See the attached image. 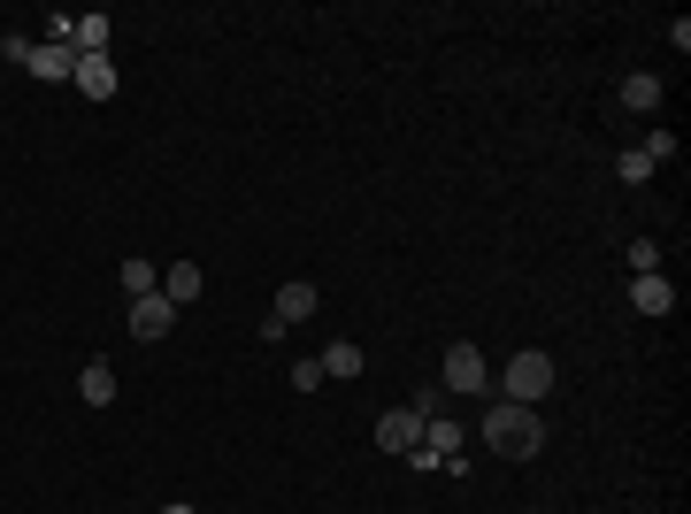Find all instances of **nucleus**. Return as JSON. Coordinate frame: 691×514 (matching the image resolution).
Returning a JSON list of instances; mask_svg holds the SVG:
<instances>
[{
	"mask_svg": "<svg viewBox=\"0 0 691 514\" xmlns=\"http://www.w3.org/2000/svg\"><path fill=\"white\" fill-rule=\"evenodd\" d=\"M147 292H162V269L155 261H124V300H147Z\"/></svg>",
	"mask_w": 691,
	"mask_h": 514,
	"instance_id": "nucleus-14",
	"label": "nucleus"
},
{
	"mask_svg": "<svg viewBox=\"0 0 691 514\" xmlns=\"http://www.w3.org/2000/svg\"><path fill=\"white\" fill-rule=\"evenodd\" d=\"M85 100H116V54H77V77H70Z\"/></svg>",
	"mask_w": 691,
	"mask_h": 514,
	"instance_id": "nucleus-5",
	"label": "nucleus"
},
{
	"mask_svg": "<svg viewBox=\"0 0 691 514\" xmlns=\"http://www.w3.org/2000/svg\"><path fill=\"white\" fill-rule=\"evenodd\" d=\"M500 392H508L515 407H538V399L553 392V353H538V345H522L515 361L500 368Z\"/></svg>",
	"mask_w": 691,
	"mask_h": 514,
	"instance_id": "nucleus-2",
	"label": "nucleus"
},
{
	"mask_svg": "<svg viewBox=\"0 0 691 514\" xmlns=\"http://www.w3.org/2000/svg\"><path fill=\"white\" fill-rule=\"evenodd\" d=\"M485 446H492L500 461H530V453L545 446V415H538V407H515V399H492V407H485Z\"/></svg>",
	"mask_w": 691,
	"mask_h": 514,
	"instance_id": "nucleus-1",
	"label": "nucleus"
},
{
	"mask_svg": "<svg viewBox=\"0 0 691 514\" xmlns=\"http://www.w3.org/2000/svg\"><path fill=\"white\" fill-rule=\"evenodd\" d=\"M170 323H177V308L162 300V292L131 300V339H139V345H162V339H170Z\"/></svg>",
	"mask_w": 691,
	"mask_h": 514,
	"instance_id": "nucleus-3",
	"label": "nucleus"
},
{
	"mask_svg": "<svg viewBox=\"0 0 691 514\" xmlns=\"http://www.w3.org/2000/svg\"><path fill=\"white\" fill-rule=\"evenodd\" d=\"M331 376H323V361H293V392H323Z\"/></svg>",
	"mask_w": 691,
	"mask_h": 514,
	"instance_id": "nucleus-17",
	"label": "nucleus"
},
{
	"mask_svg": "<svg viewBox=\"0 0 691 514\" xmlns=\"http://www.w3.org/2000/svg\"><path fill=\"white\" fill-rule=\"evenodd\" d=\"M323 376H361V345H353V339L323 345Z\"/></svg>",
	"mask_w": 691,
	"mask_h": 514,
	"instance_id": "nucleus-15",
	"label": "nucleus"
},
{
	"mask_svg": "<svg viewBox=\"0 0 691 514\" xmlns=\"http://www.w3.org/2000/svg\"><path fill=\"white\" fill-rule=\"evenodd\" d=\"M23 69H31L39 85H70V77H77V54H70V46H46V39H39Z\"/></svg>",
	"mask_w": 691,
	"mask_h": 514,
	"instance_id": "nucleus-7",
	"label": "nucleus"
},
{
	"mask_svg": "<svg viewBox=\"0 0 691 514\" xmlns=\"http://www.w3.org/2000/svg\"><path fill=\"white\" fill-rule=\"evenodd\" d=\"M630 308L638 315H677V285L661 269H646V277H630Z\"/></svg>",
	"mask_w": 691,
	"mask_h": 514,
	"instance_id": "nucleus-6",
	"label": "nucleus"
},
{
	"mask_svg": "<svg viewBox=\"0 0 691 514\" xmlns=\"http://www.w3.org/2000/svg\"><path fill=\"white\" fill-rule=\"evenodd\" d=\"M623 261H630V277H646V269H661V246H653V238H630Z\"/></svg>",
	"mask_w": 691,
	"mask_h": 514,
	"instance_id": "nucleus-16",
	"label": "nucleus"
},
{
	"mask_svg": "<svg viewBox=\"0 0 691 514\" xmlns=\"http://www.w3.org/2000/svg\"><path fill=\"white\" fill-rule=\"evenodd\" d=\"M162 514H192V507H184V500H177V507H162Z\"/></svg>",
	"mask_w": 691,
	"mask_h": 514,
	"instance_id": "nucleus-20",
	"label": "nucleus"
},
{
	"mask_svg": "<svg viewBox=\"0 0 691 514\" xmlns=\"http://www.w3.org/2000/svg\"><path fill=\"white\" fill-rule=\"evenodd\" d=\"M623 108H638V116H653V108H661V77H653V69H638V77H623Z\"/></svg>",
	"mask_w": 691,
	"mask_h": 514,
	"instance_id": "nucleus-13",
	"label": "nucleus"
},
{
	"mask_svg": "<svg viewBox=\"0 0 691 514\" xmlns=\"http://www.w3.org/2000/svg\"><path fill=\"white\" fill-rule=\"evenodd\" d=\"M200 285H208V277H200L192 261H170V269H162V300H170V308H192V300H200Z\"/></svg>",
	"mask_w": 691,
	"mask_h": 514,
	"instance_id": "nucleus-11",
	"label": "nucleus"
},
{
	"mask_svg": "<svg viewBox=\"0 0 691 514\" xmlns=\"http://www.w3.org/2000/svg\"><path fill=\"white\" fill-rule=\"evenodd\" d=\"M108 39H116V31H108L100 8H85V15L70 23V54H108Z\"/></svg>",
	"mask_w": 691,
	"mask_h": 514,
	"instance_id": "nucleus-10",
	"label": "nucleus"
},
{
	"mask_svg": "<svg viewBox=\"0 0 691 514\" xmlns=\"http://www.w3.org/2000/svg\"><path fill=\"white\" fill-rule=\"evenodd\" d=\"M77 399H85V407H108V399H116V368H108V361H85V368H77Z\"/></svg>",
	"mask_w": 691,
	"mask_h": 514,
	"instance_id": "nucleus-12",
	"label": "nucleus"
},
{
	"mask_svg": "<svg viewBox=\"0 0 691 514\" xmlns=\"http://www.w3.org/2000/svg\"><path fill=\"white\" fill-rule=\"evenodd\" d=\"M415 438H423V415H415V407H392V415L376 422V446H384V453H415Z\"/></svg>",
	"mask_w": 691,
	"mask_h": 514,
	"instance_id": "nucleus-8",
	"label": "nucleus"
},
{
	"mask_svg": "<svg viewBox=\"0 0 691 514\" xmlns=\"http://www.w3.org/2000/svg\"><path fill=\"white\" fill-rule=\"evenodd\" d=\"M615 176H623V184H646V176H653V162H646V154H638V147H630V154H623V162H615Z\"/></svg>",
	"mask_w": 691,
	"mask_h": 514,
	"instance_id": "nucleus-18",
	"label": "nucleus"
},
{
	"mask_svg": "<svg viewBox=\"0 0 691 514\" xmlns=\"http://www.w3.org/2000/svg\"><path fill=\"white\" fill-rule=\"evenodd\" d=\"M269 315H277L285 331H293V323H308V315H316V285H308V277H293V285H277V308H269Z\"/></svg>",
	"mask_w": 691,
	"mask_h": 514,
	"instance_id": "nucleus-9",
	"label": "nucleus"
},
{
	"mask_svg": "<svg viewBox=\"0 0 691 514\" xmlns=\"http://www.w3.org/2000/svg\"><path fill=\"white\" fill-rule=\"evenodd\" d=\"M638 154H646V162H669V154H677V131H646V147H638Z\"/></svg>",
	"mask_w": 691,
	"mask_h": 514,
	"instance_id": "nucleus-19",
	"label": "nucleus"
},
{
	"mask_svg": "<svg viewBox=\"0 0 691 514\" xmlns=\"http://www.w3.org/2000/svg\"><path fill=\"white\" fill-rule=\"evenodd\" d=\"M446 392H492V368H485L477 345H454L446 353Z\"/></svg>",
	"mask_w": 691,
	"mask_h": 514,
	"instance_id": "nucleus-4",
	"label": "nucleus"
}]
</instances>
